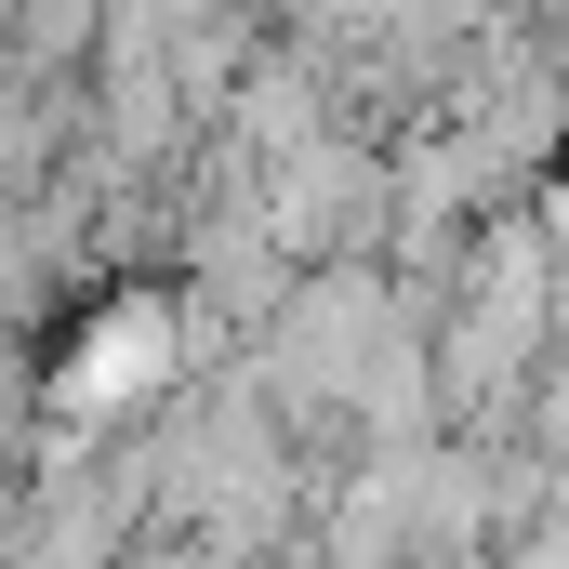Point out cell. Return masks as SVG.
Masks as SVG:
<instances>
[{
	"label": "cell",
	"instance_id": "obj_1",
	"mask_svg": "<svg viewBox=\"0 0 569 569\" xmlns=\"http://www.w3.org/2000/svg\"><path fill=\"white\" fill-rule=\"evenodd\" d=\"M107 13H120V0H13L0 53H13L27 80H80V67H93V40H107Z\"/></svg>",
	"mask_w": 569,
	"mask_h": 569
},
{
	"label": "cell",
	"instance_id": "obj_2",
	"mask_svg": "<svg viewBox=\"0 0 569 569\" xmlns=\"http://www.w3.org/2000/svg\"><path fill=\"white\" fill-rule=\"evenodd\" d=\"M530 239H543V291H557V345H569V159L530 186Z\"/></svg>",
	"mask_w": 569,
	"mask_h": 569
}]
</instances>
